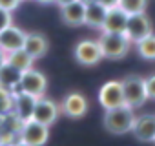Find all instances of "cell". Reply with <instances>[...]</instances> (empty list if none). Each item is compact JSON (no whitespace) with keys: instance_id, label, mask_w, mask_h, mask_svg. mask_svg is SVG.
I'll use <instances>...</instances> for the list:
<instances>
[{"instance_id":"1","label":"cell","mask_w":155,"mask_h":146,"mask_svg":"<svg viewBox=\"0 0 155 146\" xmlns=\"http://www.w3.org/2000/svg\"><path fill=\"white\" fill-rule=\"evenodd\" d=\"M133 121H135L133 110L126 104L110 108L104 113V128L113 135H122V133L131 131Z\"/></svg>"},{"instance_id":"2","label":"cell","mask_w":155,"mask_h":146,"mask_svg":"<svg viewBox=\"0 0 155 146\" xmlns=\"http://www.w3.org/2000/svg\"><path fill=\"white\" fill-rule=\"evenodd\" d=\"M99 46L102 51L104 58H111V60H119L124 58L131 48L130 38L124 33H108L102 31V35L99 37Z\"/></svg>"},{"instance_id":"3","label":"cell","mask_w":155,"mask_h":146,"mask_svg":"<svg viewBox=\"0 0 155 146\" xmlns=\"http://www.w3.org/2000/svg\"><path fill=\"white\" fill-rule=\"evenodd\" d=\"M120 86H122V99H124V104L130 106L131 110L135 108H140L148 95H146V86H144V77L140 75H126L122 81H120Z\"/></svg>"},{"instance_id":"4","label":"cell","mask_w":155,"mask_h":146,"mask_svg":"<svg viewBox=\"0 0 155 146\" xmlns=\"http://www.w3.org/2000/svg\"><path fill=\"white\" fill-rule=\"evenodd\" d=\"M73 55H75V60L81 66H97L104 58L99 40H93V38H84L81 42H77Z\"/></svg>"},{"instance_id":"5","label":"cell","mask_w":155,"mask_h":146,"mask_svg":"<svg viewBox=\"0 0 155 146\" xmlns=\"http://www.w3.org/2000/svg\"><path fill=\"white\" fill-rule=\"evenodd\" d=\"M153 33V26H151V20L148 18L146 13H133V15H128V22H126V31L124 35L130 38V42H137L148 35Z\"/></svg>"},{"instance_id":"6","label":"cell","mask_w":155,"mask_h":146,"mask_svg":"<svg viewBox=\"0 0 155 146\" xmlns=\"http://www.w3.org/2000/svg\"><path fill=\"white\" fill-rule=\"evenodd\" d=\"M20 141H24L29 146H44L49 139V126H44L33 119L22 122L20 126Z\"/></svg>"},{"instance_id":"7","label":"cell","mask_w":155,"mask_h":146,"mask_svg":"<svg viewBox=\"0 0 155 146\" xmlns=\"http://www.w3.org/2000/svg\"><path fill=\"white\" fill-rule=\"evenodd\" d=\"M60 113H64L66 117H71V119H81L86 115L88 111V99L79 93V91H71L68 93L62 101H60V106H58Z\"/></svg>"},{"instance_id":"8","label":"cell","mask_w":155,"mask_h":146,"mask_svg":"<svg viewBox=\"0 0 155 146\" xmlns=\"http://www.w3.org/2000/svg\"><path fill=\"white\" fill-rule=\"evenodd\" d=\"M18 88L33 97H42L46 88H48V81L46 77L42 75L40 71L37 69H26L22 71V77H20V82H18Z\"/></svg>"},{"instance_id":"9","label":"cell","mask_w":155,"mask_h":146,"mask_svg":"<svg viewBox=\"0 0 155 146\" xmlns=\"http://www.w3.org/2000/svg\"><path fill=\"white\" fill-rule=\"evenodd\" d=\"M84 18H86V2H82V0H75V2H69L66 6H60L62 24L69 28H79L84 26Z\"/></svg>"},{"instance_id":"10","label":"cell","mask_w":155,"mask_h":146,"mask_svg":"<svg viewBox=\"0 0 155 146\" xmlns=\"http://www.w3.org/2000/svg\"><path fill=\"white\" fill-rule=\"evenodd\" d=\"M58 113H60V110H58V106L53 101L44 99V97H38L37 102H35L31 119L37 121V122H40V124H44V126H51L57 121Z\"/></svg>"},{"instance_id":"11","label":"cell","mask_w":155,"mask_h":146,"mask_svg":"<svg viewBox=\"0 0 155 146\" xmlns=\"http://www.w3.org/2000/svg\"><path fill=\"white\" fill-rule=\"evenodd\" d=\"M99 102H101V106L104 110H110V108L124 104L120 81H110V82H106L101 88V91H99Z\"/></svg>"},{"instance_id":"12","label":"cell","mask_w":155,"mask_h":146,"mask_svg":"<svg viewBox=\"0 0 155 146\" xmlns=\"http://www.w3.org/2000/svg\"><path fill=\"white\" fill-rule=\"evenodd\" d=\"M133 137L140 142H153L155 139V115L153 113H144L140 117H135L133 126H131Z\"/></svg>"},{"instance_id":"13","label":"cell","mask_w":155,"mask_h":146,"mask_svg":"<svg viewBox=\"0 0 155 146\" xmlns=\"http://www.w3.org/2000/svg\"><path fill=\"white\" fill-rule=\"evenodd\" d=\"M24 37L26 33L17 28V26H8L6 29L0 31V51L2 53H9L15 49H20L24 46Z\"/></svg>"},{"instance_id":"14","label":"cell","mask_w":155,"mask_h":146,"mask_svg":"<svg viewBox=\"0 0 155 146\" xmlns=\"http://www.w3.org/2000/svg\"><path fill=\"white\" fill-rule=\"evenodd\" d=\"M37 99H38V97H33V95H29V93H26V91H22V90H20L17 95H13V111H15V115H17L22 122H26V121L31 119Z\"/></svg>"},{"instance_id":"15","label":"cell","mask_w":155,"mask_h":146,"mask_svg":"<svg viewBox=\"0 0 155 146\" xmlns=\"http://www.w3.org/2000/svg\"><path fill=\"white\" fill-rule=\"evenodd\" d=\"M126 22H128V15L120 9V8H110L102 24V31L108 33H124L126 31Z\"/></svg>"},{"instance_id":"16","label":"cell","mask_w":155,"mask_h":146,"mask_svg":"<svg viewBox=\"0 0 155 146\" xmlns=\"http://www.w3.org/2000/svg\"><path fill=\"white\" fill-rule=\"evenodd\" d=\"M108 8L102 6L97 0L86 2V18H84V26H90L93 29H102L104 18H106Z\"/></svg>"},{"instance_id":"17","label":"cell","mask_w":155,"mask_h":146,"mask_svg":"<svg viewBox=\"0 0 155 146\" xmlns=\"http://www.w3.org/2000/svg\"><path fill=\"white\" fill-rule=\"evenodd\" d=\"M33 58H40L48 51V40L40 33H26L24 37V46H22Z\"/></svg>"},{"instance_id":"18","label":"cell","mask_w":155,"mask_h":146,"mask_svg":"<svg viewBox=\"0 0 155 146\" xmlns=\"http://www.w3.org/2000/svg\"><path fill=\"white\" fill-rule=\"evenodd\" d=\"M22 77V71L15 66H11L9 62H4L2 68H0V86L6 90H13L18 86Z\"/></svg>"},{"instance_id":"19","label":"cell","mask_w":155,"mask_h":146,"mask_svg":"<svg viewBox=\"0 0 155 146\" xmlns=\"http://www.w3.org/2000/svg\"><path fill=\"white\" fill-rule=\"evenodd\" d=\"M6 55V62H9L11 66H15V68H18L20 71H26V69H29L31 68V64H33V57L24 49V48H20V49H15V51H9V53H4Z\"/></svg>"},{"instance_id":"20","label":"cell","mask_w":155,"mask_h":146,"mask_svg":"<svg viewBox=\"0 0 155 146\" xmlns=\"http://www.w3.org/2000/svg\"><path fill=\"white\" fill-rule=\"evenodd\" d=\"M135 48H137V53L146 58V60H155V35H148L140 40L135 42Z\"/></svg>"},{"instance_id":"21","label":"cell","mask_w":155,"mask_h":146,"mask_svg":"<svg viewBox=\"0 0 155 146\" xmlns=\"http://www.w3.org/2000/svg\"><path fill=\"white\" fill-rule=\"evenodd\" d=\"M148 6V0H119L117 8H120L126 15H133V13H144Z\"/></svg>"},{"instance_id":"22","label":"cell","mask_w":155,"mask_h":146,"mask_svg":"<svg viewBox=\"0 0 155 146\" xmlns=\"http://www.w3.org/2000/svg\"><path fill=\"white\" fill-rule=\"evenodd\" d=\"M9 110H13V95L9 90L0 86V115H6Z\"/></svg>"},{"instance_id":"23","label":"cell","mask_w":155,"mask_h":146,"mask_svg":"<svg viewBox=\"0 0 155 146\" xmlns=\"http://www.w3.org/2000/svg\"><path fill=\"white\" fill-rule=\"evenodd\" d=\"M13 24V17H11V11L4 9V8H0V31L6 29L8 26Z\"/></svg>"},{"instance_id":"24","label":"cell","mask_w":155,"mask_h":146,"mask_svg":"<svg viewBox=\"0 0 155 146\" xmlns=\"http://www.w3.org/2000/svg\"><path fill=\"white\" fill-rule=\"evenodd\" d=\"M144 86H146L148 99H153L155 101V75H150L148 79H144Z\"/></svg>"},{"instance_id":"25","label":"cell","mask_w":155,"mask_h":146,"mask_svg":"<svg viewBox=\"0 0 155 146\" xmlns=\"http://www.w3.org/2000/svg\"><path fill=\"white\" fill-rule=\"evenodd\" d=\"M20 2L22 0H0V8H4L8 11H13V9H17L20 6Z\"/></svg>"},{"instance_id":"26","label":"cell","mask_w":155,"mask_h":146,"mask_svg":"<svg viewBox=\"0 0 155 146\" xmlns=\"http://www.w3.org/2000/svg\"><path fill=\"white\" fill-rule=\"evenodd\" d=\"M97 2H101L102 6H106V8L110 9V8H115V6H117L119 0H97Z\"/></svg>"},{"instance_id":"27","label":"cell","mask_w":155,"mask_h":146,"mask_svg":"<svg viewBox=\"0 0 155 146\" xmlns=\"http://www.w3.org/2000/svg\"><path fill=\"white\" fill-rule=\"evenodd\" d=\"M69 2H75V0H55L57 6H66V4H69Z\"/></svg>"},{"instance_id":"28","label":"cell","mask_w":155,"mask_h":146,"mask_svg":"<svg viewBox=\"0 0 155 146\" xmlns=\"http://www.w3.org/2000/svg\"><path fill=\"white\" fill-rule=\"evenodd\" d=\"M4 62H6V55L0 51V68H2V64H4Z\"/></svg>"},{"instance_id":"29","label":"cell","mask_w":155,"mask_h":146,"mask_svg":"<svg viewBox=\"0 0 155 146\" xmlns=\"http://www.w3.org/2000/svg\"><path fill=\"white\" fill-rule=\"evenodd\" d=\"M11 146H29V144H26L24 141H18V142H15V144H11Z\"/></svg>"},{"instance_id":"30","label":"cell","mask_w":155,"mask_h":146,"mask_svg":"<svg viewBox=\"0 0 155 146\" xmlns=\"http://www.w3.org/2000/svg\"><path fill=\"white\" fill-rule=\"evenodd\" d=\"M37 2H40V4H51V2H55V0H37Z\"/></svg>"},{"instance_id":"31","label":"cell","mask_w":155,"mask_h":146,"mask_svg":"<svg viewBox=\"0 0 155 146\" xmlns=\"http://www.w3.org/2000/svg\"><path fill=\"white\" fill-rule=\"evenodd\" d=\"M0 146H8V144H0Z\"/></svg>"},{"instance_id":"32","label":"cell","mask_w":155,"mask_h":146,"mask_svg":"<svg viewBox=\"0 0 155 146\" xmlns=\"http://www.w3.org/2000/svg\"><path fill=\"white\" fill-rule=\"evenodd\" d=\"M153 142H155V139H153Z\"/></svg>"}]
</instances>
